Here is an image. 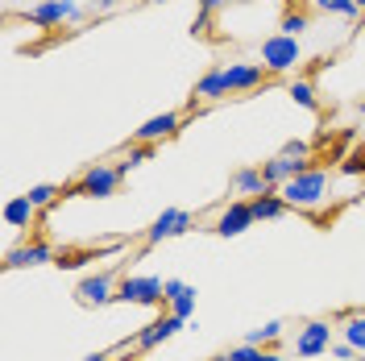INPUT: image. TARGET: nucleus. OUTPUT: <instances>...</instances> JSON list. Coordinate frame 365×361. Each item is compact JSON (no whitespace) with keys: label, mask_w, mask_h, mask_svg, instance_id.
Returning <instances> with one entry per match:
<instances>
[{"label":"nucleus","mask_w":365,"mask_h":361,"mask_svg":"<svg viewBox=\"0 0 365 361\" xmlns=\"http://www.w3.org/2000/svg\"><path fill=\"white\" fill-rule=\"evenodd\" d=\"M328 191H332V175L319 171V166H307L287 187H278V195L287 200V208H299V212H316L319 203H328Z\"/></svg>","instance_id":"f257e3e1"},{"label":"nucleus","mask_w":365,"mask_h":361,"mask_svg":"<svg viewBox=\"0 0 365 361\" xmlns=\"http://www.w3.org/2000/svg\"><path fill=\"white\" fill-rule=\"evenodd\" d=\"M116 299H120V303H137V307L166 303V278H154V274H125L120 287H116Z\"/></svg>","instance_id":"f03ea898"},{"label":"nucleus","mask_w":365,"mask_h":361,"mask_svg":"<svg viewBox=\"0 0 365 361\" xmlns=\"http://www.w3.org/2000/svg\"><path fill=\"white\" fill-rule=\"evenodd\" d=\"M120 187V166H108V162H91L88 171L79 175V183L71 187L67 195H91V200H108Z\"/></svg>","instance_id":"7ed1b4c3"},{"label":"nucleus","mask_w":365,"mask_h":361,"mask_svg":"<svg viewBox=\"0 0 365 361\" xmlns=\"http://www.w3.org/2000/svg\"><path fill=\"white\" fill-rule=\"evenodd\" d=\"M303 63V50H299V38H287V34H274L262 42V67L270 75H287Z\"/></svg>","instance_id":"20e7f679"},{"label":"nucleus","mask_w":365,"mask_h":361,"mask_svg":"<svg viewBox=\"0 0 365 361\" xmlns=\"http://www.w3.org/2000/svg\"><path fill=\"white\" fill-rule=\"evenodd\" d=\"M79 17H83V9H79L75 0H42V4H34V9H25V21L42 25V29L79 21Z\"/></svg>","instance_id":"39448f33"},{"label":"nucleus","mask_w":365,"mask_h":361,"mask_svg":"<svg viewBox=\"0 0 365 361\" xmlns=\"http://www.w3.org/2000/svg\"><path fill=\"white\" fill-rule=\"evenodd\" d=\"M332 349V324L328 320H312V324H303L295 337V353L299 357H324Z\"/></svg>","instance_id":"423d86ee"},{"label":"nucleus","mask_w":365,"mask_h":361,"mask_svg":"<svg viewBox=\"0 0 365 361\" xmlns=\"http://www.w3.org/2000/svg\"><path fill=\"white\" fill-rule=\"evenodd\" d=\"M195 225L191 220V212L187 208H162V216L150 225V233H145V241L150 245H158V241H170V237H182L187 228Z\"/></svg>","instance_id":"0eeeda50"},{"label":"nucleus","mask_w":365,"mask_h":361,"mask_svg":"<svg viewBox=\"0 0 365 361\" xmlns=\"http://www.w3.org/2000/svg\"><path fill=\"white\" fill-rule=\"evenodd\" d=\"M253 225H257V220H253L250 200H232L225 212L216 216L212 233H216V237H241V233H245V228H253Z\"/></svg>","instance_id":"6e6552de"},{"label":"nucleus","mask_w":365,"mask_h":361,"mask_svg":"<svg viewBox=\"0 0 365 361\" xmlns=\"http://www.w3.org/2000/svg\"><path fill=\"white\" fill-rule=\"evenodd\" d=\"M116 287H120V283H116L113 274H88V278L75 287V295H79L83 307H104V303L116 299Z\"/></svg>","instance_id":"1a4fd4ad"},{"label":"nucleus","mask_w":365,"mask_h":361,"mask_svg":"<svg viewBox=\"0 0 365 361\" xmlns=\"http://www.w3.org/2000/svg\"><path fill=\"white\" fill-rule=\"evenodd\" d=\"M187 328V320H179V316H162V320H154V324H145L141 332L133 337V345L141 349V353H150V349H158V345H166V340L175 337V332H182Z\"/></svg>","instance_id":"9d476101"},{"label":"nucleus","mask_w":365,"mask_h":361,"mask_svg":"<svg viewBox=\"0 0 365 361\" xmlns=\"http://www.w3.org/2000/svg\"><path fill=\"white\" fill-rule=\"evenodd\" d=\"M166 303H170V316L191 324V316H195V287L179 283V278H166Z\"/></svg>","instance_id":"9b49d317"},{"label":"nucleus","mask_w":365,"mask_h":361,"mask_svg":"<svg viewBox=\"0 0 365 361\" xmlns=\"http://www.w3.org/2000/svg\"><path fill=\"white\" fill-rule=\"evenodd\" d=\"M270 71L262 63H228L225 67V79H228V91H253Z\"/></svg>","instance_id":"f8f14e48"},{"label":"nucleus","mask_w":365,"mask_h":361,"mask_svg":"<svg viewBox=\"0 0 365 361\" xmlns=\"http://www.w3.org/2000/svg\"><path fill=\"white\" fill-rule=\"evenodd\" d=\"M179 113H162V116H150L141 129H133V141H145V146H154V141H162V137L179 133Z\"/></svg>","instance_id":"ddd939ff"},{"label":"nucleus","mask_w":365,"mask_h":361,"mask_svg":"<svg viewBox=\"0 0 365 361\" xmlns=\"http://www.w3.org/2000/svg\"><path fill=\"white\" fill-rule=\"evenodd\" d=\"M299 171H307V162H295V158H287V154H274V158L262 162V175H266L270 187H287Z\"/></svg>","instance_id":"4468645a"},{"label":"nucleus","mask_w":365,"mask_h":361,"mask_svg":"<svg viewBox=\"0 0 365 361\" xmlns=\"http://www.w3.org/2000/svg\"><path fill=\"white\" fill-rule=\"evenodd\" d=\"M46 262H54V249L42 245V241L21 245V249H9V253H4V266H9V270H17V266H46Z\"/></svg>","instance_id":"2eb2a0df"},{"label":"nucleus","mask_w":365,"mask_h":361,"mask_svg":"<svg viewBox=\"0 0 365 361\" xmlns=\"http://www.w3.org/2000/svg\"><path fill=\"white\" fill-rule=\"evenodd\" d=\"M232 191L257 200V195L270 191V183H266V175H262V166H241V171H232Z\"/></svg>","instance_id":"dca6fc26"},{"label":"nucleus","mask_w":365,"mask_h":361,"mask_svg":"<svg viewBox=\"0 0 365 361\" xmlns=\"http://www.w3.org/2000/svg\"><path fill=\"white\" fill-rule=\"evenodd\" d=\"M225 96H232V91H228V79H225V67H212V71L200 75L191 104H195V100H225Z\"/></svg>","instance_id":"f3484780"},{"label":"nucleus","mask_w":365,"mask_h":361,"mask_svg":"<svg viewBox=\"0 0 365 361\" xmlns=\"http://www.w3.org/2000/svg\"><path fill=\"white\" fill-rule=\"evenodd\" d=\"M34 216H38V208L29 203V195H13V200L4 203V225L9 228H29Z\"/></svg>","instance_id":"a211bd4d"},{"label":"nucleus","mask_w":365,"mask_h":361,"mask_svg":"<svg viewBox=\"0 0 365 361\" xmlns=\"http://www.w3.org/2000/svg\"><path fill=\"white\" fill-rule=\"evenodd\" d=\"M250 208H253V220H278V216L287 212V200H282V195H274V191H266V195L250 200Z\"/></svg>","instance_id":"6ab92c4d"},{"label":"nucleus","mask_w":365,"mask_h":361,"mask_svg":"<svg viewBox=\"0 0 365 361\" xmlns=\"http://www.w3.org/2000/svg\"><path fill=\"white\" fill-rule=\"evenodd\" d=\"M220 361H282V357H278L274 349H257V345H245V340H241V345H232Z\"/></svg>","instance_id":"aec40b11"},{"label":"nucleus","mask_w":365,"mask_h":361,"mask_svg":"<svg viewBox=\"0 0 365 361\" xmlns=\"http://www.w3.org/2000/svg\"><path fill=\"white\" fill-rule=\"evenodd\" d=\"M341 337L349 340V345H353V349H357V353L365 357V307H361V312H353V316H349V320L341 324Z\"/></svg>","instance_id":"412c9836"},{"label":"nucleus","mask_w":365,"mask_h":361,"mask_svg":"<svg viewBox=\"0 0 365 361\" xmlns=\"http://www.w3.org/2000/svg\"><path fill=\"white\" fill-rule=\"evenodd\" d=\"M303 4H312V9H319V13H336V17H344V21L361 17L357 0H303Z\"/></svg>","instance_id":"4be33fe9"},{"label":"nucleus","mask_w":365,"mask_h":361,"mask_svg":"<svg viewBox=\"0 0 365 361\" xmlns=\"http://www.w3.org/2000/svg\"><path fill=\"white\" fill-rule=\"evenodd\" d=\"M274 340H282V320H270V324H262V328H253L250 337H245V345H274Z\"/></svg>","instance_id":"5701e85b"},{"label":"nucleus","mask_w":365,"mask_h":361,"mask_svg":"<svg viewBox=\"0 0 365 361\" xmlns=\"http://www.w3.org/2000/svg\"><path fill=\"white\" fill-rule=\"evenodd\" d=\"M312 25V17H307V9H295V13H282V21H278V29L287 34V38H299L303 29Z\"/></svg>","instance_id":"b1692460"},{"label":"nucleus","mask_w":365,"mask_h":361,"mask_svg":"<svg viewBox=\"0 0 365 361\" xmlns=\"http://www.w3.org/2000/svg\"><path fill=\"white\" fill-rule=\"evenodd\" d=\"M25 195H29L34 208H46V203H54L58 195H67V191H63V187H54V183H38V187H29Z\"/></svg>","instance_id":"393cba45"},{"label":"nucleus","mask_w":365,"mask_h":361,"mask_svg":"<svg viewBox=\"0 0 365 361\" xmlns=\"http://www.w3.org/2000/svg\"><path fill=\"white\" fill-rule=\"evenodd\" d=\"M291 100H295L299 108H307V113H316V88H312V83H307V79H295V83H291Z\"/></svg>","instance_id":"a878e982"},{"label":"nucleus","mask_w":365,"mask_h":361,"mask_svg":"<svg viewBox=\"0 0 365 361\" xmlns=\"http://www.w3.org/2000/svg\"><path fill=\"white\" fill-rule=\"evenodd\" d=\"M150 158H154V146H145V141H137L133 150L125 154V162H120V175H129L133 166H141V162H150Z\"/></svg>","instance_id":"bb28decb"},{"label":"nucleus","mask_w":365,"mask_h":361,"mask_svg":"<svg viewBox=\"0 0 365 361\" xmlns=\"http://www.w3.org/2000/svg\"><path fill=\"white\" fill-rule=\"evenodd\" d=\"M282 154H287V158H295V162H307L312 146H307V141H287V146H282Z\"/></svg>","instance_id":"cd10ccee"},{"label":"nucleus","mask_w":365,"mask_h":361,"mask_svg":"<svg viewBox=\"0 0 365 361\" xmlns=\"http://www.w3.org/2000/svg\"><path fill=\"white\" fill-rule=\"evenodd\" d=\"M328 353H332V357H336V361H357V357H361V353H357V349H353L349 340H341V345H332Z\"/></svg>","instance_id":"c85d7f7f"},{"label":"nucleus","mask_w":365,"mask_h":361,"mask_svg":"<svg viewBox=\"0 0 365 361\" xmlns=\"http://www.w3.org/2000/svg\"><path fill=\"white\" fill-rule=\"evenodd\" d=\"M116 4H120V0H96L91 9H96V13H108V9H116Z\"/></svg>","instance_id":"c756f323"},{"label":"nucleus","mask_w":365,"mask_h":361,"mask_svg":"<svg viewBox=\"0 0 365 361\" xmlns=\"http://www.w3.org/2000/svg\"><path fill=\"white\" fill-rule=\"evenodd\" d=\"M83 361H113V357H108V353H88Z\"/></svg>","instance_id":"7c9ffc66"},{"label":"nucleus","mask_w":365,"mask_h":361,"mask_svg":"<svg viewBox=\"0 0 365 361\" xmlns=\"http://www.w3.org/2000/svg\"><path fill=\"white\" fill-rule=\"evenodd\" d=\"M357 113H361V116H365V100H361V104H357Z\"/></svg>","instance_id":"2f4dec72"},{"label":"nucleus","mask_w":365,"mask_h":361,"mask_svg":"<svg viewBox=\"0 0 365 361\" xmlns=\"http://www.w3.org/2000/svg\"><path fill=\"white\" fill-rule=\"evenodd\" d=\"M357 9H361V13H365V0H357Z\"/></svg>","instance_id":"473e14b6"},{"label":"nucleus","mask_w":365,"mask_h":361,"mask_svg":"<svg viewBox=\"0 0 365 361\" xmlns=\"http://www.w3.org/2000/svg\"><path fill=\"white\" fill-rule=\"evenodd\" d=\"M150 4H162V0H150Z\"/></svg>","instance_id":"72a5a7b5"}]
</instances>
